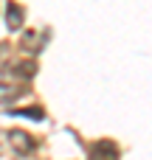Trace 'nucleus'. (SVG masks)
<instances>
[{"label": "nucleus", "instance_id": "f257e3e1", "mask_svg": "<svg viewBox=\"0 0 152 160\" xmlns=\"http://www.w3.org/2000/svg\"><path fill=\"white\" fill-rule=\"evenodd\" d=\"M90 160H118V149L110 141H99L90 149Z\"/></svg>", "mask_w": 152, "mask_h": 160}, {"label": "nucleus", "instance_id": "f03ea898", "mask_svg": "<svg viewBox=\"0 0 152 160\" xmlns=\"http://www.w3.org/2000/svg\"><path fill=\"white\" fill-rule=\"evenodd\" d=\"M8 141H11V146H14V152H17V155H28V152L34 149V141L28 138V132L14 129V132H8Z\"/></svg>", "mask_w": 152, "mask_h": 160}, {"label": "nucleus", "instance_id": "7ed1b4c3", "mask_svg": "<svg viewBox=\"0 0 152 160\" xmlns=\"http://www.w3.org/2000/svg\"><path fill=\"white\" fill-rule=\"evenodd\" d=\"M6 11H8V28H11V31L20 28V25H23V11H20V6H17V3H6Z\"/></svg>", "mask_w": 152, "mask_h": 160}]
</instances>
